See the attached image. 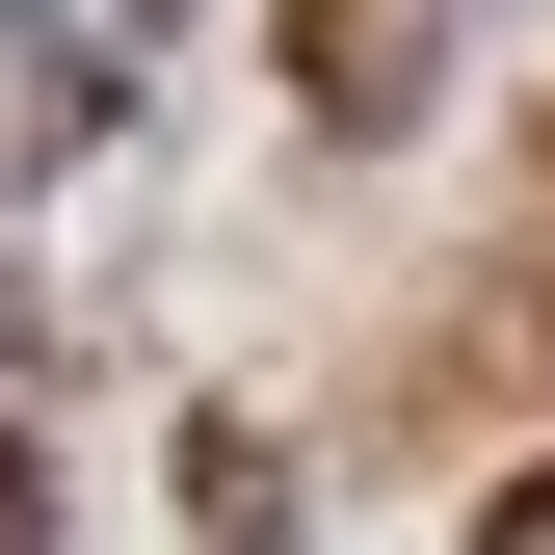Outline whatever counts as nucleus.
Instances as JSON below:
<instances>
[{"mask_svg":"<svg viewBox=\"0 0 555 555\" xmlns=\"http://www.w3.org/2000/svg\"><path fill=\"white\" fill-rule=\"evenodd\" d=\"M424 27H450V0H292V80H318V132H397V106H424Z\"/></svg>","mask_w":555,"mask_h":555,"instance_id":"1","label":"nucleus"},{"mask_svg":"<svg viewBox=\"0 0 555 555\" xmlns=\"http://www.w3.org/2000/svg\"><path fill=\"white\" fill-rule=\"evenodd\" d=\"M503 529H555V450H529V503H503Z\"/></svg>","mask_w":555,"mask_h":555,"instance_id":"2","label":"nucleus"},{"mask_svg":"<svg viewBox=\"0 0 555 555\" xmlns=\"http://www.w3.org/2000/svg\"><path fill=\"white\" fill-rule=\"evenodd\" d=\"M529 185H555V106H529Z\"/></svg>","mask_w":555,"mask_h":555,"instance_id":"3","label":"nucleus"}]
</instances>
